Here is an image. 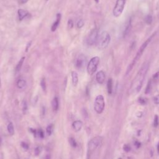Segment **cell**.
<instances>
[{
  "label": "cell",
  "instance_id": "cell-28",
  "mask_svg": "<svg viewBox=\"0 0 159 159\" xmlns=\"http://www.w3.org/2000/svg\"><path fill=\"white\" fill-rule=\"evenodd\" d=\"M159 124V118L157 115H155L154 117V126L155 128H157Z\"/></svg>",
  "mask_w": 159,
  "mask_h": 159
},
{
  "label": "cell",
  "instance_id": "cell-16",
  "mask_svg": "<svg viewBox=\"0 0 159 159\" xmlns=\"http://www.w3.org/2000/svg\"><path fill=\"white\" fill-rule=\"evenodd\" d=\"M17 13H18V16H19V21H22L24 17L27 16V15L29 14V13L27 11L22 9H20L18 10Z\"/></svg>",
  "mask_w": 159,
  "mask_h": 159
},
{
  "label": "cell",
  "instance_id": "cell-20",
  "mask_svg": "<svg viewBox=\"0 0 159 159\" xmlns=\"http://www.w3.org/2000/svg\"><path fill=\"white\" fill-rule=\"evenodd\" d=\"M24 60H25V57H23L21 58V60H19V62H18L17 65H16V73H19V71L21 70V68H22V67H23V64Z\"/></svg>",
  "mask_w": 159,
  "mask_h": 159
},
{
  "label": "cell",
  "instance_id": "cell-17",
  "mask_svg": "<svg viewBox=\"0 0 159 159\" xmlns=\"http://www.w3.org/2000/svg\"><path fill=\"white\" fill-rule=\"evenodd\" d=\"M51 104H52V110L54 111H56L58 110V109H59V99H58L57 97H55L52 100Z\"/></svg>",
  "mask_w": 159,
  "mask_h": 159
},
{
  "label": "cell",
  "instance_id": "cell-13",
  "mask_svg": "<svg viewBox=\"0 0 159 159\" xmlns=\"http://www.w3.org/2000/svg\"><path fill=\"white\" fill-rule=\"evenodd\" d=\"M30 131L31 133L33 134L35 136L39 137V138L43 139L44 137V132L42 129H30Z\"/></svg>",
  "mask_w": 159,
  "mask_h": 159
},
{
  "label": "cell",
  "instance_id": "cell-4",
  "mask_svg": "<svg viewBox=\"0 0 159 159\" xmlns=\"http://www.w3.org/2000/svg\"><path fill=\"white\" fill-rule=\"evenodd\" d=\"M105 108V101L103 95H98L94 102V110L97 114H102Z\"/></svg>",
  "mask_w": 159,
  "mask_h": 159
},
{
  "label": "cell",
  "instance_id": "cell-3",
  "mask_svg": "<svg viewBox=\"0 0 159 159\" xmlns=\"http://www.w3.org/2000/svg\"><path fill=\"white\" fill-rule=\"evenodd\" d=\"M111 41V36L107 31H103L99 34L96 41L97 47L100 50L105 49Z\"/></svg>",
  "mask_w": 159,
  "mask_h": 159
},
{
  "label": "cell",
  "instance_id": "cell-42",
  "mask_svg": "<svg viewBox=\"0 0 159 159\" xmlns=\"http://www.w3.org/2000/svg\"><path fill=\"white\" fill-rule=\"evenodd\" d=\"M96 3H98V0H96Z\"/></svg>",
  "mask_w": 159,
  "mask_h": 159
},
{
  "label": "cell",
  "instance_id": "cell-36",
  "mask_svg": "<svg viewBox=\"0 0 159 159\" xmlns=\"http://www.w3.org/2000/svg\"><path fill=\"white\" fill-rule=\"evenodd\" d=\"M31 43H32L31 41L27 43V45H26V50H25V51H26V52H27L28 51L29 49V47H30L31 45Z\"/></svg>",
  "mask_w": 159,
  "mask_h": 159
},
{
  "label": "cell",
  "instance_id": "cell-30",
  "mask_svg": "<svg viewBox=\"0 0 159 159\" xmlns=\"http://www.w3.org/2000/svg\"><path fill=\"white\" fill-rule=\"evenodd\" d=\"M139 103L144 105V104H146L147 103V100L146 98H144L140 97L139 98Z\"/></svg>",
  "mask_w": 159,
  "mask_h": 159
},
{
  "label": "cell",
  "instance_id": "cell-29",
  "mask_svg": "<svg viewBox=\"0 0 159 159\" xmlns=\"http://www.w3.org/2000/svg\"><path fill=\"white\" fill-rule=\"evenodd\" d=\"M84 24H85L84 21L83 19H80L77 23V27L78 28H82L83 26H84Z\"/></svg>",
  "mask_w": 159,
  "mask_h": 159
},
{
  "label": "cell",
  "instance_id": "cell-35",
  "mask_svg": "<svg viewBox=\"0 0 159 159\" xmlns=\"http://www.w3.org/2000/svg\"><path fill=\"white\" fill-rule=\"evenodd\" d=\"M68 26L70 28H72L73 26V22L71 19H69L68 21Z\"/></svg>",
  "mask_w": 159,
  "mask_h": 159
},
{
  "label": "cell",
  "instance_id": "cell-33",
  "mask_svg": "<svg viewBox=\"0 0 159 159\" xmlns=\"http://www.w3.org/2000/svg\"><path fill=\"white\" fill-rule=\"evenodd\" d=\"M21 147H22L23 149H25V150H28L29 149L28 144L26 142H21Z\"/></svg>",
  "mask_w": 159,
  "mask_h": 159
},
{
  "label": "cell",
  "instance_id": "cell-14",
  "mask_svg": "<svg viewBox=\"0 0 159 159\" xmlns=\"http://www.w3.org/2000/svg\"><path fill=\"white\" fill-rule=\"evenodd\" d=\"M60 19H61V14H57V19L55 21V23H53V24L52 25V27H51V31L52 32H54V31H56V29H57L58 26H59V25L60 24Z\"/></svg>",
  "mask_w": 159,
  "mask_h": 159
},
{
  "label": "cell",
  "instance_id": "cell-27",
  "mask_svg": "<svg viewBox=\"0 0 159 159\" xmlns=\"http://www.w3.org/2000/svg\"><path fill=\"white\" fill-rule=\"evenodd\" d=\"M41 87L42 89L44 90V92H46V83H45V78H43L42 79V80L41 82Z\"/></svg>",
  "mask_w": 159,
  "mask_h": 159
},
{
  "label": "cell",
  "instance_id": "cell-8",
  "mask_svg": "<svg viewBox=\"0 0 159 159\" xmlns=\"http://www.w3.org/2000/svg\"><path fill=\"white\" fill-rule=\"evenodd\" d=\"M86 57L84 55V54H80L78 56V57L76 59L75 65V67L77 68L78 70H81L84 68L86 65Z\"/></svg>",
  "mask_w": 159,
  "mask_h": 159
},
{
  "label": "cell",
  "instance_id": "cell-37",
  "mask_svg": "<svg viewBox=\"0 0 159 159\" xmlns=\"http://www.w3.org/2000/svg\"><path fill=\"white\" fill-rule=\"evenodd\" d=\"M23 109H24V110H27V104H26V102H24V103H23Z\"/></svg>",
  "mask_w": 159,
  "mask_h": 159
},
{
  "label": "cell",
  "instance_id": "cell-21",
  "mask_svg": "<svg viewBox=\"0 0 159 159\" xmlns=\"http://www.w3.org/2000/svg\"><path fill=\"white\" fill-rule=\"evenodd\" d=\"M7 130H8V132H9V134L13 135L14 134V125L12 122H9L7 126Z\"/></svg>",
  "mask_w": 159,
  "mask_h": 159
},
{
  "label": "cell",
  "instance_id": "cell-26",
  "mask_svg": "<svg viewBox=\"0 0 159 159\" xmlns=\"http://www.w3.org/2000/svg\"><path fill=\"white\" fill-rule=\"evenodd\" d=\"M152 80L154 82H159V71H157L152 76Z\"/></svg>",
  "mask_w": 159,
  "mask_h": 159
},
{
  "label": "cell",
  "instance_id": "cell-5",
  "mask_svg": "<svg viewBox=\"0 0 159 159\" xmlns=\"http://www.w3.org/2000/svg\"><path fill=\"white\" fill-rule=\"evenodd\" d=\"M102 142H103V138L101 136H96L92 138L90 140L88 144V154L96 150L97 148H98L101 145H102Z\"/></svg>",
  "mask_w": 159,
  "mask_h": 159
},
{
  "label": "cell",
  "instance_id": "cell-22",
  "mask_svg": "<svg viewBox=\"0 0 159 159\" xmlns=\"http://www.w3.org/2000/svg\"><path fill=\"white\" fill-rule=\"evenodd\" d=\"M152 21H153V18L152 16L150 14L149 15H147L145 18H144V22L146 23V24H148V25H150L152 23Z\"/></svg>",
  "mask_w": 159,
  "mask_h": 159
},
{
  "label": "cell",
  "instance_id": "cell-7",
  "mask_svg": "<svg viewBox=\"0 0 159 159\" xmlns=\"http://www.w3.org/2000/svg\"><path fill=\"white\" fill-rule=\"evenodd\" d=\"M126 0H117L113 11V16L116 17L120 16L124 9Z\"/></svg>",
  "mask_w": 159,
  "mask_h": 159
},
{
  "label": "cell",
  "instance_id": "cell-40",
  "mask_svg": "<svg viewBox=\"0 0 159 159\" xmlns=\"http://www.w3.org/2000/svg\"><path fill=\"white\" fill-rule=\"evenodd\" d=\"M157 152H158V153L159 154V142H158V145H157Z\"/></svg>",
  "mask_w": 159,
  "mask_h": 159
},
{
  "label": "cell",
  "instance_id": "cell-11",
  "mask_svg": "<svg viewBox=\"0 0 159 159\" xmlns=\"http://www.w3.org/2000/svg\"><path fill=\"white\" fill-rule=\"evenodd\" d=\"M132 27V25H131V19H129L128 21L126 22L125 26H124V31H123V36L124 37H126L129 33L131 31Z\"/></svg>",
  "mask_w": 159,
  "mask_h": 159
},
{
  "label": "cell",
  "instance_id": "cell-34",
  "mask_svg": "<svg viewBox=\"0 0 159 159\" xmlns=\"http://www.w3.org/2000/svg\"><path fill=\"white\" fill-rule=\"evenodd\" d=\"M123 149H124V150L126 151V152H128L131 150V147H130V146L129 145H128V144H125L123 147Z\"/></svg>",
  "mask_w": 159,
  "mask_h": 159
},
{
  "label": "cell",
  "instance_id": "cell-32",
  "mask_svg": "<svg viewBox=\"0 0 159 159\" xmlns=\"http://www.w3.org/2000/svg\"><path fill=\"white\" fill-rule=\"evenodd\" d=\"M41 152V148L40 147H37L35 148V149L34 150V154H35L36 156H37V155H39L40 154Z\"/></svg>",
  "mask_w": 159,
  "mask_h": 159
},
{
  "label": "cell",
  "instance_id": "cell-25",
  "mask_svg": "<svg viewBox=\"0 0 159 159\" xmlns=\"http://www.w3.org/2000/svg\"><path fill=\"white\" fill-rule=\"evenodd\" d=\"M68 142H69V144L72 147L75 148L77 146V143L73 137H70L69 140H68Z\"/></svg>",
  "mask_w": 159,
  "mask_h": 159
},
{
  "label": "cell",
  "instance_id": "cell-6",
  "mask_svg": "<svg viewBox=\"0 0 159 159\" xmlns=\"http://www.w3.org/2000/svg\"><path fill=\"white\" fill-rule=\"evenodd\" d=\"M100 61V57L97 56L93 57L90 60L87 65V72L89 75H92L95 73V72H96L98 66L99 65Z\"/></svg>",
  "mask_w": 159,
  "mask_h": 159
},
{
  "label": "cell",
  "instance_id": "cell-43",
  "mask_svg": "<svg viewBox=\"0 0 159 159\" xmlns=\"http://www.w3.org/2000/svg\"><path fill=\"white\" fill-rule=\"evenodd\" d=\"M119 159H121V158H119Z\"/></svg>",
  "mask_w": 159,
  "mask_h": 159
},
{
  "label": "cell",
  "instance_id": "cell-38",
  "mask_svg": "<svg viewBox=\"0 0 159 159\" xmlns=\"http://www.w3.org/2000/svg\"><path fill=\"white\" fill-rule=\"evenodd\" d=\"M29 0H19V2L21 4H25V3H27Z\"/></svg>",
  "mask_w": 159,
  "mask_h": 159
},
{
  "label": "cell",
  "instance_id": "cell-1",
  "mask_svg": "<svg viewBox=\"0 0 159 159\" xmlns=\"http://www.w3.org/2000/svg\"><path fill=\"white\" fill-rule=\"evenodd\" d=\"M149 68V65L148 62H146L142 65V66L140 68L139 71L137 72L134 79L132 81L131 89H130V92L131 93L137 94L141 90L144 81L145 80Z\"/></svg>",
  "mask_w": 159,
  "mask_h": 159
},
{
  "label": "cell",
  "instance_id": "cell-2",
  "mask_svg": "<svg viewBox=\"0 0 159 159\" xmlns=\"http://www.w3.org/2000/svg\"><path fill=\"white\" fill-rule=\"evenodd\" d=\"M155 34V33L153 34L150 37H149V38H148L146 40V41L143 43V44H142V45L140 46V47L138 50V51H137L135 57L134 58L133 60L132 61V62L130 63L129 65L128 66L127 71H126V74L129 73L130 72H131V71L132 70L133 67L136 65V64L137 63V62H138L139 60L140 59V57H141V56L142 55V54L144 53V51H145V50H146V47H147V45H149V43L151 41V40L152 39L153 37H154Z\"/></svg>",
  "mask_w": 159,
  "mask_h": 159
},
{
  "label": "cell",
  "instance_id": "cell-24",
  "mask_svg": "<svg viewBox=\"0 0 159 159\" xmlns=\"http://www.w3.org/2000/svg\"><path fill=\"white\" fill-rule=\"evenodd\" d=\"M152 80H150L148 82V84L147 85L146 88V94H149L150 93L151 90H152Z\"/></svg>",
  "mask_w": 159,
  "mask_h": 159
},
{
  "label": "cell",
  "instance_id": "cell-9",
  "mask_svg": "<svg viewBox=\"0 0 159 159\" xmlns=\"http://www.w3.org/2000/svg\"><path fill=\"white\" fill-rule=\"evenodd\" d=\"M98 30L97 29H94L92 31L87 37V44L89 45H92L96 43L98 37Z\"/></svg>",
  "mask_w": 159,
  "mask_h": 159
},
{
  "label": "cell",
  "instance_id": "cell-41",
  "mask_svg": "<svg viewBox=\"0 0 159 159\" xmlns=\"http://www.w3.org/2000/svg\"><path fill=\"white\" fill-rule=\"evenodd\" d=\"M0 87H1V78H0Z\"/></svg>",
  "mask_w": 159,
  "mask_h": 159
},
{
  "label": "cell",
  "instance_id": "cell-23",
  "mask_svg": "<svg viewBox=\"0 0 159 159\" xmlns=\"http://www.w3.org/2000/svg\"><path fill=\"white\" fill-rule=\"evenodd\" d=\"M53 131V125L52 124H50L46 128L47 134L48 136H50L52 134Z\"/></svg>",
  "mask_w": 159,
  "mask_h": 159
},
{
  "label": "cell",
  "instance_id": "cell-31",
  "mask_svg": "<svg viewBox=\"0 0 159 159\" xmlns=\"http://www.w3.org/2000/svg\"><path fill=\"white\" fill-rule=\"evenodd\" d=\"M153 101L155 104H159V95L155 96L153 98Z\"/></svg>",
  "mask_w": 159,
  "mask_h": 159
},
{
  "label": "cell",
  "instance_id": "cell-10",
  "mask_svg": "<svg viewBox=\"0 0 159 159\" xmlns=\"http://www.w3.org/2000/svg\"><path fill=\"white\" fill-rule=\"evenodd\" d=\"M106 78V75L105 73L103 70H100L98 72L96 75V79L97 82L99 84H103L105 81Z\"/></svg>",
  "mask_w": 159,
  "mask_h": 159
},
{
  "label": "cell",
  "instance_id": "cell-39",
  "mask_svg": "<svg viewBox=\"0 0 159 159\" xmlns=\"http://www.w3.org/2000/svg\"><path fill=\"white\" fill-rule=\"evenodd\" d=\"M135 146L137 147V148H139L140 146V142L136 141L135 142Z\"/></svg>",
  "mask_w": 159,
  "mask_h": 159
},
{
  "label": "cell",
  "instance_id": "cell-12",
  "mask_svg": "<svg viewBox=\"0 0 159 159\" xmlns=\"http://www.w3.org/2000/svg\"><path fill=\"white\" fill-rule=\"evenodd\" d=\"M83 126V122L80 120L75 121L72 123V128L75 132H78L80 131Z\"/></svg>",
  "mask_w": 159,
  "mask_h": 159
},
{
  "label": "cell",
  "instance_id": "cell-15",
  "mask_svg": "<svg viewBox=\"0 0 159 159\" xmlns=\"http://www.w3.org/2000/svg\"><path fill=\"white\" fill-rule=\"evenodd\" d=\"M71 79H72V84L74 86H76L78 82V75L77 72L73 71H71Z\"/></svg>",
  "mask_w": 159,
  "mask_h": 159
},
{
  "label": "cell",
  "instance_id": "cell-18",
  "mask_svg": "<svg viewBox=\"0 0 159 159\" xmlns=\"http://www.w3.org/2000/svg\"><path fill=\"white\" fill-rule=\"evenodd\" d=\"M113 82L112 78H109L107 82V90L108 93L111 95L113 93Z\"/></svg>",
  "mask_w": 159,
  "mask_h": 159
},
{
  "label": "cell",
  "instance_id": "cell-19",
  "mask_svg": "<svg viewBox=\"0 0 159 159\" xmlns=\"http://www.w3.org/2000/svg\"><path fill=\"white\" fill-rule=\"evenodd\" d=\"M26 86V82L24 79H19L17 82V87L19 89H23Z\"/></svg>",
  "mask_w": 159,
  "mask_h": 159
}]
</instances>
